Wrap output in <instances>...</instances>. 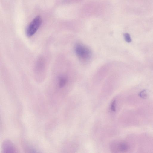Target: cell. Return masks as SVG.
<instances>
[{"label": "cell", "mask_w": 153, "mask_h": 153, "mask_svg": "<svg viewBox=\"0 0 153 153\" xmlns=\"http://www.w3.org/2000/svg\"><path fill=\"white\" fill-rule=\"evenodd\" d=\"M115 104L116 101L115 100H114L112 102L111 107V110L113 111H116Z\"/></svg>", "instance_id": "7"}, {"label": "cell", "mask_w": 153, "mask_h": 153, "mask_svg": "<svg viewBox=\"0 0 153 153\" xmlns=\"http://www.w3.org/2000/svg\"><path fill=\"white\" fill-rule=\"evenodd\" d=\"M128 145L125 143H121L119 145V149L121 151H126L128 149Z\"/></svg>", "instance_id": "4"}, {"label": "cell", "mask_w": 153, "mask_h": 153, "mask_svg": "<svg viewBox=\"0 0 153 153\" xmlns=\"http://www.w3.org/2000/svg\"><path fill=\"white\" fill-rule=\"evenodd\" d=\"M124 39L126 42L128 43L131 42V41L130 36L129 34L128 33H126L124 34Z\"/></svg>", "instance_id": "6"}, {"label": "cell", "mask_w": 153, "mask_h": 153, "mask_svg": "<svg viewBox=\"0 0 153 153\" xmlns=\"http://www.w3.org/2000/svg\"><path fill=\"white\" fill-rule=\"evenodd\" d=\"M67 82V78L64 76H61L59 78V85L60 87H63Z\"/></svg>", "instance_id": "3"}, {"label": "cell", "mask_w": 153, "mask_h": 153, "mask_svg": "<svg viewBox=\"0 0 153 153\" xmlns=\"http://www.w3.org/2000/svg\"><path fill=\"white\" fill-rule=\"evenodd\" d=\"M75 51L78 57L82 60H87L91 56V50L89 48L82 44L78 43L76 44Z\"/></svg>", "instance_id": "1"}, {"label": "cell", "mask_w": 153, "mask_h": 153, "mask_svg": "<svg viewBox=\"0 0 153 153\" xmlns=\"http://www.w3.org/2000/svg\"><path fill=\"white\" fill-rule=\"evenodd\" d=\"M42 20L39 16L36 17L29 24L26 30L27 36L30 37L34 35L42 23Z\"/></svg>", "instance_id": "2"}, {"label": "cell", "mask_w": 153, "mask_h": 153, "mask_svg": "<svg viewBox=\"0 0 153 153\" xmlns=\"http://www.w3.org/2000/svg\"><path fill=\"white\" fill-rule=\"evenodd\" d=\"M139 95L142 98H146L148 96L147 91L146 90H143L139 93Z\"/></svg>", "instance_id": "5"}]
</instances>
